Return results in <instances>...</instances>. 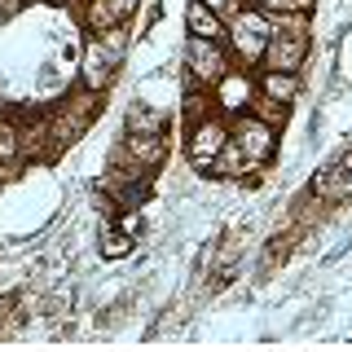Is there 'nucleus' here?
I'll return each instance as SVG.
<instances>
[{"instance_id":"1","label":"nucleus","mask_w":352,"mask_h":352,"mask_svg":"<svg viewBox=\"0 0 352 352\" xmlns=\"http://www.w3.org/2000/svg\"><path fill=\"white\" fill-rule=\"evenodd\" d=\"M97 115H102V93H88V88H75V93H66L62 102H53L49 110H44L53 159L66 154L71 146H80V141L88 137V128L97 124Z\"/></svg>"},{"instance_id":"2","label":"nucleus","mask_w":352,"mask_h":352,"mask_svg":"<svg viewBox=\"0 0 352 352\" xmlns=\"http://www.w3.org/2000/svg\"><path fill=\"white\" fill-rule=\"evenodd\" d=\"M124 58H128V31L124 27L97 31V36L88 40V49H84V62H80V88L106 97V88L115 84Z\"/></svg>"},{"instance_id":"3","label":"nucleus","mask_w":352,"mask_h":352,"mask_svg":"<svg viewBox=\"0 0 352 352\" xmlns=\"http://www.w3.org/2000/svg\"><path fill=\"white\" fill-rule=\"evenodd\" d=\"M313 40H308V14H282L273 18V36L264 44V71H304Z\"/></svg>"},{"instance_id":"4","label":"nucleus","mask_w":352,"mask_h":352,"mask_svg":"<svg viewBox=\"0 0 352 352\" xmlns=\"http://www.w3.org/2000/svg\"><path fill=\"white\" fill-rule=\"evenodd\" d=\"M269 36H273V18L260 14V9H251V5H242L238 14L225 22V49H229V58H234V66H260Z\"/></svg>"},{"instance_id":"5","label":"nucleus","mask_w":352,"mask_h":352,"mask_svg":"<svg viewBox=\"0 0 352 352\" xmlns=\"http://www.w3.org/2000/svg\"><path fill=\"white\" fill-rule=\"evenodd\" d=\"M181 66H185V84L190 88H212L234 71V58H229L225 40H203V36H185L181 44Z\"/></svg>"},{"instance_id":"6","label":"nucleus","mask_w":352,"mask_h":352,"mask_svg":"<svg viewBox=\"0 0 352 352\" xmlns=\"http://www.w3.org/2000/svg\"><path fill=\"white\" fill-rule=\"evenodd\" d=\"M229 141L242 150V159H247L256 172L264 168V163H273V154H278V128H269L264 119L251 115V110L229 115Z\"/></svg>"},{"instance_id":"7","label":"nucleus","mask_w":352,"mask_h":352,"mask_svg":"<svg viewBox=\"0 0 352 352\" xmlns=\"http://www.w3.org/2000/svg\"><path fill=\"white\" fill-rule=\"evenodd\" d=\"M229 146V119L225 115H207L198 124L185 128V159L194 172H212L216 154Z\"/></svg>"},{"instance_id":"8","label":"nucleus","mask_w":352,"mask_h":352,"mask_svg":"<svg viewBox=\"0 0 352 352\" xmlns=\"http://www.w3.org/2000/svg\"><path fill=\"white\" fill-rule=\"evenodd\" d=\"M308 190L322 198L326 207L348 203V198H352V150H344L339 159H330L326 168L313 176V185H308Z\"/></svg>"},{"instance_id":"9","label":"nucleus","mask_w":352,"mask_h":352,"mask_svg":"<svg viewBox=\"0 0 352 352\" xmlns=\"http://www.w3.org/2000/svg\"><path fill=\"white\" fill-rule=\"evenodd\" d=\"M119 150H124V159H128V163H137L141 172H159L163 163H168V132H163V137H146V132H124Z\"/></svg>"},{"instance_id":"10","label":"nucleus","mask_w":352,"mask_h":352,"mask_svg":"<svg viewBox=\"0 0 352 352\" xmlns=\"http://www.w3.org/2000/svg\"><path fill=\"white\" fill-rule=\"evenodd\" d=\"M168 128H172L168 110H159V106H150V102H132V106L124 110V132H146V137H163Z\"/></svg>"},{"instance_id":"11","label":"nucleus","mask_w":352,"mask_h":352,"mask_svg":"<svg viewBox=\"0 0 352 352\" xmlns=\"http://www.w3.org/2000/svg\"><path fill=\"white\" fill-rule=\"evenodd\" d=\"M300 88H304L300 71H260V80H256L260 97H273V102H286V106L300 97Z\"/></svg>"},{"instance_id":"12","label":"nucleus","mask_w":352,"mask_h":352,"mask_svg":"<svg viewBox=\"0 0 352 352\" xmlns=\"http://www.w3.org/2000/svg\"><path fill=\"white\" fill-rule=\"evenodd\" d=\"M185 31H190V36H203V40H225V18L212 14L203 0H190V5H185Z\"/></svg>"},{"instance_id":"13","label":"nucleus","mask_w":352,"mask_h":352,"mask_svg":"<svg viewBox=\"0 0 352 352\" xmlns=\"http://www.w3.org/2000/svg\"><path fill=\"white\" fill-rule=\"evenodd\" d=\"M80 18H84V27L93 31V36L97 31H110V27H128L115 0H80Z\"/></svg>"},{"instance_id":"14","label":"nucleus","mask_w":352,"mask_h":352,"mask_svg":"<svg viewBox=\"0 0 352 352\" xmlns=\"http://www.w3.org/2000/svg\"><path fill=\"white\" fill-rule=\"evenodd\" d=\"M22 163V128L14 115H0V168L14 172Z\"/></svg>"},{"instance_id":"15","label":"nucleus","mask_w":352,"mask_h":352,"mask_svg":"<svg viewBox=\"0 0 352 352\" xmlns=\"http://www.w3.org/2000/svg\"><path fill=\"white\" fill-rule=\"evenodd\" d=\"M247 110H251L256 119H264L269 128H278V132L286 128V119H291V106H286V102H273V97H260V93L251 97V106H247Z\"/></svg>"},{"instance_id":"16","label":"nucleus","mask_w":352,"mask_h":352,"mask_svg":"<svg viewBox=\"0 0 352 352\" xmlns=\"http://www.w3.org/2000/svg\"><path fill=\"white\" fill-rule=\"evenodd\" d=\"M251 172H256V168L242 159V150L234 146V141H229V146L216 154V163H212V176H238V181H242V176H251Z\"/></svg>"},{"instance_id":"17","label":"nucleus","mask_w":352,"mask_h":352,"mask_svg":"<svg viewBox=\"0 0 352 352\" xmlns=\"http://www.w3.org/2000/svg\"><path fill=\"white\" fill-rule=\"evenodd\" d=\"M132 247H137V242H132L128 234H119V229L106 220V225H102V256H106V260H124Z\"/></svg>"},{"instance_id":"18","label":"nucleus","mask_w":352,"mask_h":352,"mask_svg":"<svg viewBox=\"0 0 352 352\" xmlns=\"http://www.w3.org/2000/svg\"><path fill=\"white\" fill-rule=\"evenodd\" d=\"M247 5L260 9V14H269V18H282V14H308L313 0H247Z\"/></svg>"},{"instance_id":"19","label":"nucleus","mask_w":352,"mask_h":352,"mask_svg":"<svg viewBox=\"0 0 352 352\" xmlns=\"http://www.w3.org/2000/svg\"><path fill=\"white\" fill-rule=\"evenodd\" d=\"M207 102H212V93H207V88H190V97H185V128L198 124V119H207V115H216Z\"/></svg>"},{"instance_id":"20","label":"nucleus","mask_w":352,"mask_h":352,"mask_svg":"<svg viewBox=\"0 0 352 352\" xmlns=\"http://www.w3.org/2000/svg\"><path fill=\"white\" fill-rule=\"evenodd\" d=\"M141 229H146V220H141L137 207H124V216H119V234H128L132 242L141 238Z\"/></svg>"},{"instance_id":"21","label":"nucleus","mask_w":352,"mask_h":352,"mask_svg":"<svg viewBox=\"0 0 352 352\" xmlns=\"http://www.w3.org/2000/svg\"><path fill=\"white\" fill-rule=\"evenodd\" d=\"M203 5H207V9H212V14H220V18H225V22H229V18H234V14H238V9H242V5H247V0H203Z\"/></svg>"},{"instance_id":"22","label":"nucleus","mask_w":352,"mask_h":352,"mask_svg":"<svg viewBox=\"0 0 352 352\" xmlns=\"http://www.w3.org/2000/svg\"><path fill=\"white\" fill-rule=\"evenodd\" d=\"M22 5H27V0H0V18H5V22H9V18H14V14H18V9H22Z\"/></svg>"},{"instance_id":"23","label":"nucleus","mask_w":352,"mask_h":352,"mask_svg":"<svg viewBox=\"0 0 352 352\" xmlns=\"http://www.w3.org/2000/svg\"><path fill=\"white\" fill-rule=\"evenodd\" d=\"M49 5H71V0H49Z\"/></svg>"},{"instance_id":"24","label":"nucleus","mask_w":352,"mask_h":352,"mask_svg":"<svg viewBox=\"0 0 352 352\" xmlns=\"http://www.w3.org/2000/svg\"><path fill=\"white\" fill-rule=\"evenodd\" d=\"M0 185H5V168H0Z\"/></svg>"},{"instance_id":"25","label":"nucleus","mask_w":352,"mask_h":352,"mask_svg":"<svg viewBox=\"0 0 352 352\" xmlns=\"http://www.w3.org/2000/svg\"><path fill=\"white\" fill-rule=\"evenodd\" d=\"M0 27H5V18H0Z\"/></svg>"}]
</instances>
